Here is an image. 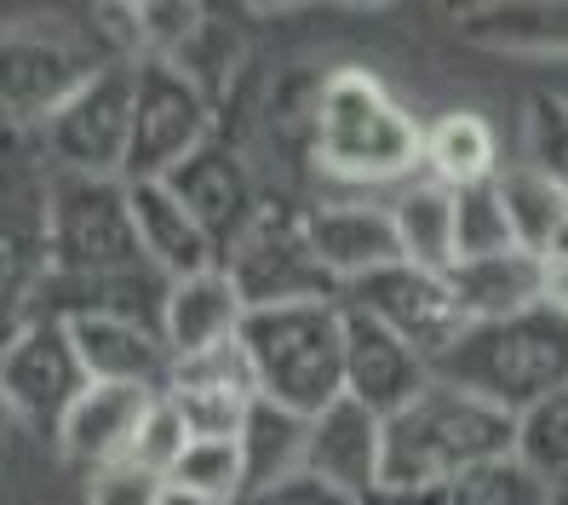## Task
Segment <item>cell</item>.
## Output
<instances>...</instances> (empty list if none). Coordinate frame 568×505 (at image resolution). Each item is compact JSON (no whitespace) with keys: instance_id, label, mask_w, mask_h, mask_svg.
Instances as JSON below:
<instances>
[{"instance_id":"1","label":"cell","mask_w":568,"mask_h":505,"mask_svg":"<svg viewBox=\"0 0 568 505\" xmlns=\"http://www.w3.org/2000/svg\"><path fill=\"white\" fill-rule=\"evenodd\" d=\"M430 380L471 391L488 408L523 420L534 402L568 385V311L534 299L528 311L471 322L459 340L430 362Z\"/></svg>"},{"instance_id":"2","label":"cell","mask_w":568,"mask_h":505,"mask_svg":"<svg viewBox=\"0 0 568 505\" xmlns=\"http://www.w3.org/2000/svg\"><path fill=\"white\" fill-rule=\"evenodd\" d=\"M517 420L477 402L471 391L430 380L403 414L379 420V488H430L471 465L506 459Z\"/></svg>"},{"instance_id":"3","label":"cell","mask_w":568,"mask_h":505,"mask_svg":"<svg viewBox=\"0 0 568 505\" xmlns=\"http://www.w3.org/2000/svg\"><path fill=\"white\" fill-rule=\"evenodd\" d=\"M236 345L247 356L253 396L276 402V408L298 420H316L327 402L345 396V305L339 299L242 311Z\"/></svg>"},{"instance_id":"4","label":"cell","mask_w":568,"mask_h":505,"mask_svg":"<svg viewBox=\"0 0 568 505\" xmlns=\"http://www.w3.org/2000/svg\"><path fill=\"white\" fill-rule=\"evenodd\" d=\"M311 150L345 184H403L419 166V127L367 70H333L311 104Z\"/></svg>"},{"instance_id":"5","label":"cell","mask_w":568,"mask_h":505,"mask_svg":"<svg viewBox=\"0 0 568 505\" xmlns=\"http://www.w3.org/2000/svg\"><path fill=\"white\" fill-rule=\"evenodd\" d=\"M52 276V161L36 132L0 127V351Z\"/></svg>"},{"instance_id":"6","label":"cell","mask_w":568,"mask_h":505,"mask_svg":"<svg viewBox=\"0 0 568 505\" xmlns=\"http://www.w3.org/2000/svg\"><path fill=\"white\" fill-rule=\"evenodd\" d=\"M126 63L104 47L92 18H18L0 23V127L41 132V121L104 70Z\"/></svg>"},{"instance_id":"7","label":"cell","mask_w":568,"mask_h":505,"mask_svg":"<svg viewBox=\"0 0 568 505\" xmlns=\"http://www.w3.org/2000/svg\"><path fill=\"white\" fill-rule=\"evenodd\" d=\"M213 139V98L166 58L132 63V127L121 184H161Z\"/></svg>"},{"instance_id":"8","label":"cell","mask_w":568,"mask_h":505,"mask_svg":"<svg viewBox=\"0 0 568 505\" xmlns=\"http://www.w3.org/2000/svg\"><path fill=\"white\" fill-rule=\"evenodd\" d=\"M126 127H132V63H104L70 104H58L41 121V155L52 173L75 179H121L126 161Z\"/></svg>"},{"instance_id":"9","label":"cell","mask_w":568,"mask_h":505,"mask_svg":"<svg viewBox=\"0 0 568 505\" xmlns=\"http://www.w3.org/2000/svg\"><path fill=\"white\" fill-rule=\"evenodd\" d=\"M87 385L92 380H87L63 322H41V316L23 322L12 333V345L0 351V402H7V414H18L41 436H58L63 414L81 402Z\"/></svg>"},{"instance_id":"10","label":"cell","mask_w":568,"mask_h":505,"mask_svg":"<svg viewBox=\"0 0 568 505\" xmlns=\"http://www.w3.org/2000/svg\"><path fill=\"white\" fill-rule=\"evenodd\" d=\"M339 305L345 311H362L367 322H379L385 333H396L403 345H414L425 362H437L459 333H465V316L454 311V293L443 276L419 271V264H379L356 282L339 287Z\"/></svg>"},{"instance_id":"11","label":"cell","mask_w":568,"mask_h":505,"mask_svg":"<svg viewBox=\"0 0 568 505\" xmlns=\"http://www.w3.org/2000/svg\"><path fill=\"white\" fill-rule=\"evenodd\" d=\"M224 276L236 287L242 311H271V305H316V299H339L322 264L311 259L298 219H276V208H258L253 230L224 259Z\"/></svg>"},{"instance_id":"12","label":"cell","mask_w":568,"mask_h":505,"mask_svg":"<svg viewBox=\"0 0 568 505\" xmlns=\"http://www.w3.org/2000/svg\"><path fill=\"white\" fill-rule=\"evenodd\" d=\"M161 184L184 201L195 224H202V235L219 253V271H224V259L236 253V242L253 230V219L264 208V195L253 184V166L242 161V150H230L224 139H207L184 166H173Z\"/></svg>"},{"instance_id":"13","label":"cell","mask_w":568,"mask_h":505,"mask_svg":"<svg viewBox=\"0 0 568 505\" xmlns=\"http://www.w3.org/2000/svg\"><path fill=\"white\" fill-rule=\"evenodd\" d=\"M298 477L327 488L333 499L362 505L379 488V420L356 408L351 396L327 402L305 431V459H298Z\"/></svg>"},{"instance_id":"14","label":"cell","mask_w":568,"mask_h":505,"mask_svg":"<svg viewBox=\"0 0 568 505\" xmlns=\"http://www.w3.org/2000/svg\"><path fill=\"white\" fill-rule=\"evenodd\" d=\"M430 385V362L403 345L379 322H367L362 311H345V396L374 420L403 414L408 402Z\"/></svg>"},{"instance_id":"15","label":"cell","mask_w":568,"mask_h":505,"mask_svg":"<svg viewBox=\"0 0 568 505\" xmlns=\"http://www.w3.org/2000/svg\"><path fill=\"white\" fill-rule=\"evenodd\" d=\"M70 345L87 367L92 385H132V391H166V374H173V351H166L161 327L144 322H121V316H75Z\"/></svg>"},{"instance_id":"16","label":"cell","mask_w":568,"mask_h":505,"mask_svg":"<svg viewBox=\"0 0 568 505\" xmlns=\"http://www.w3.org/2000/svg\"><path fill=\"white\" fill-rule=\"evenodd\" d=\"M298 235H305L311 259L333 282H356L379 264H396L403 248H396V230L385 208H367V201H327V208H311L298 219Z\"/></svg>"},{"instance_id":"17","label":"cell","mask_w":568,"mask_h":505,"mask_svg":"<svg viewBox=\"0 0 568 505\" xmlns=\"http://www.w3.org/2000/svg\"><path fill=\"white\" fill-rule=\"evenodd\" d=\"M126 213H132V230H139L144 259L155 264L166 282L219 271L213 242L202 235V224L190 219V208L166 184H126Z\"/></svg>"},{"instance_id":"18","label":"cell","mask_w":568,"mask_h":505,"mask_svg":"<svg viewBox=\"0 0 568 505\" xmlns=\"http://www.w3.org/2000/svg\"><path fill=\"white\" fill-rule=\"evenodd\" d=\"M150 408V391H132V385H87L81 402L58 425V448L75 471H104L115 459H126L132 448V431H139Z\"/></svg>"},{"instance_id":"19","label":"cell","mask_w":568,"mask_h":505,"mask_svg":"<svg viewBox=\"0 0 568 505\" xmlns=\"http://www.w3.org/2000/svg\"><path fill=\"white\" fill-rule=\"evenodd\" d=\"M454 29L494 52L568 58V0H488V7L459 12Z\"/></svg>"},{"instance_id":"20","label":"cell","mask_w":568,"mask_h":505,"mask_svg":"<svg viewBox=\"0 0 568 505\" xmlns=\"http://www.w3.org/2000/svg\"><path fill=\"white\" fill-rule=\"evenodd\" d=\"M448 293H454V311L471 322H499V316H517L540 299V259L528 253H494V259H459L443 271Z\"/></svg>"},{"instance_id":"21","label":"cell","mask_w":568,"mask_h":505,"mask_svg":"<svg viewBox=\"0 0 568 505\" xmlns=\"http://www.w3.org/2000/svg\"><path fill=\"white\" fill-rule=\"evenodd\" d=\"M546 499H551V483L534 477L517 454H506L430 488H374L362 505H546Z\"/></svg>"},{"instance_id":"22","label":"cell","mask_w":568,"mask_h":505,"mask_svg":"<svg viewBox=\"0 0 568 505\" xmlns=\"http://www.w3.org/2000/svg\"><path fill=\"white\" fill-rule=\"evenodd\" d=\"M242 327V299L230 287L224 271H202V276H184L166 287V305H161V340L173 356L190 351H207L219 340H236Z\"/></svg>"},{"instance_id":"23","label":"cell","mask_w":568,"mask_h":505,"mask_svg":"<svg viewBox=\"0 0 568 505\" xmlns=\"http://www.w3.org/2000/svg\"><path fill=\"white\" fill-rule=\"evenodd\" d=\"M305 431L311 420H298L276 402L253 396L247 420L236 431V454H242V494H271L287 477H298V459H305Z\"/></svg>"},{"instance_id":"24","label":"cell","mask_w":568,"mask_h":505,"mask_svg":"<svg viewBox=\"0 0 568 505\" xmlns=\"http://www.w3.org/2000/svg\"><path fill=\"white\" fill-rule=\"evenodd\" d=\"M419 161H425L430 184L465 190V184H483V179L499 173V139H494V127L483 115L454 110L430 132H419Z\"/></svg>"},{"instance_id":"25","label":"cell","mask_w":568,"mask_h":505,"mask_svg":"<svg viewBox=\"0 0 568 505\" xmlns=\"http://www.w3.org/2000/svg\"><path fill=\"white\" fill-rule=\"evenodd\" d=\"M390 230H396V248H403V264H419V271L443 276L454 264V195L443 184H414L396 195Z\"/></svg>"},{"instance_id":"26","label":"cell","mask_w":568,"mask_h":505,"mask_svg":"<svg viewBox=\"0 0 568 505\" xmlns=\"http://www.w3.org/2000/svg\"><path fill=\"white\" fill-rule=\"evenodd\" d=\"M499 201H506V219H511V242L528 259H540L562 235V224H568V195L557 184H546L534 166L499 173Z\"/></svg>"},{"instance_id":"27","label":"cell","mask_w":568,"mask_h":505,"mask_svg":"<svg viewBox=\"0 0 568 505\" xmlns=\"http://www.w3.org/2000/svg\"><path fill=\"white\" fill-rule=\"evenodd\" d=\"M454 195V264L459 259H494V253H511V219H506V201H499V173L483 184H465L448 190Z\"/></svg>"},{"instance_id":"28","label":"cell","mask_w":568,"mask_h":505,"mask_svg":"<svg viewBox=\"0 0 568 505\" xmlns=\"http://www.w3.org/2000/svg\"><path fill=\"white\" fill-rule=\"evenodd\" d=\"M511 454L534 471V477L568 483V385L551 391L546 402H534L517 420V448Z\"/></svg>"},{"instance_id":"29","label":"cell","mask_w":568,"mask_h":505,"mask_svg":"<svg viewBox=\"0 0 568 505\" xmlns=\"http://www.w3.org/2000/svg\"><path fill=\"white\" fill-rule=\"evenodd\" d=\"M523 132H528V166L568 195V98H557V92L528 98Z\"/></svg>"},{"instance_id":"30","label":"cell","mask_w":568,"mask_h":505,"mask_svg":"<svg viewBox=\"0 0 568 505\" xmlns=\"http://www.w3.org/2000/svg\"><path fill=\"white\" fill-rule=\"evenodd\" d=\"M166 483L202 494L213 505H230L242 494V454H236V443H190L179 454V465L166 471Z\"/></svg>"},{"instance_id":"31","label":"cell","mask_w":568,"mask_h":505,"mask_svg":"<svg viewBox=\"0 0 568 505\" xmlns=\"http://www.w3.org/2000/svg\"><path fill=\"white\" fill-rule=\"evenodd\" d=\"M166 391H242V396H253V374H247L242 345H236V340H219V345H207V351L173 356Z\"/></svg>"},{"instance_id":"32","label":"cell","mask_w":568,"mask_h":505,"mask_svg":"<svg viewBox=\"0 0 568 505\" xmlns=\"http://www.w3.org/2000/svg\"><path fill=\"white\" fill-rule=\"evenodd\" d=\"M166 402L179 408L190 443H236V431L247 420V402L242 391H161Z\"/></svg>"},{"instance_id":"33","label":"cell","mask_w":568,"mask_h":505,"mask_svg":"<svg viewBox=\"0 0 568 505\" xmlns=\"http://www.w3.org/2000/svg\"><path fill=\"white\" fill-rule=\"evenodd\" d=\"M184 448H190V431H184L179 408H173L166 396H150V408H144L139 431H132L126 459H132V465H144L150 477H161V483H166V471L179 465V454H184Z\"/></svg>"},{"instance_id":"34","label":"cell","mask_w":568,"mask_h":505,"mask_svg":"<svg viewBox=\"0 0 568 505\" xmlns=\"http://www.w3.org/2000/svg\"><path fill=\"white\" fill-rule=\"evenodd\" d=\"M155 499H161V477H150L132 459L92 471V488H87V505H155Z\"/></svg>"},{"instance_id":"35","label":"cell","mask_w":568,"mask_h":505,"mask_svg":"<svg viewBox=\"0 0 568 505\" xmlns=\"http://www.w3.org/2000/svg\"><path fill=\"white\" fill-rule=\"evenodd\" d=\"M155 505H213V499L190 494V488H173V483H161V499H155Z\"/></svg>"},{"instance_id":"36","label":"cell","mask_w":568,"mask_h":505,"mask_svg":"<svg viewBox=\"0 0 568 505\" xmlns=\"http://www.w3.org/2000/svg\"><path fill=\"white\" fill-rule=\"evenodd\" d=\"M546 505H568V483H551V499Z\"/></svg>"},{"instance_id":"37","label":"cell","mask_w":568,"mask_h":505,"mask_svg":"<svg viewBox=\"0 0 568 505\" xmlns=\"http://www.w3.org/2000/svg\"><path fill=\"white\" fill-rule=\"evenodd\" d=\"M0 425H7V402H0Z\"/></svg>"}]
</instances>
